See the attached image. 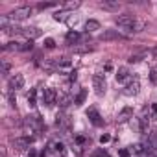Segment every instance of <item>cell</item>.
<instances>
[{
	"mask_svg": "<svg viewBox=\"0 0 157 157\" xmlns=\"http://www.w3.org/2000/svg\"><path fill=\"white\" fill-rule=\"evenodd\" d=\"M39 65H41V68L46 70V72H54V70L57 68V61H54V59H44V61H41Z\"/></svg>",
	"mask_w": 157,
	"mask_h": 157,
	"instance_id": "obj_12",
	"label": "cell"
},
{
	"mask_svg": "<svg viewBox=\"0 0 157 157\" xmlns=\"http://www.w3.org/2000/svg\"><path fill=\"white\" fill-rule=\"evenodd\" d=\"M30 157H37V153H35V151L32 150V151H30Z\"/></svg>",
	"mask_w": 157,
	"mask_h": 157,
	"instance_id": "obj_38",
	"label": "cell"
},
{
	"mask_svg": "<svg viewBox=\"0 0 157 157\" xmlns=\"http://www.w3.org/2000/svg\"><path fill=\"white\" fill-rule=\"evenodd\" d=\"M10 68H11V65H10L8 61H2V74H8Z\"/></svg>",
	"mask_w": 157,
	"mask_h": 157,
	"instance_id": "obj_29",
	"label": "cell"
},
{
	"mask_svg": "<svg viewBox=\"0 0 157 157\" xmlns=\"http://www.w3.org/2000/svg\"><path fill=\"white\" fill-rule=\"evenodd\" d=\"M133 151H135V153H144L142 144H135V146H133Z\"/></svg>",
	"mask_w": 157,
	"mask_h": 157,
	"instance_id": "obj_32",
	"label": "cell"
},
{
	"mask_svg": "<svg viewBox=\"0 0 157 157\" xmlns=\"http://www.w3.org/2000/svg\"><path fill=\"white\" fill-rule=\"evenodd\" d=\"M150 82H151L153 85H157V68H153V70L150 72Z\"/></svg>",
	"mask_w": 157,
	"mask_h": 157,
	"instance_id": "obj_27",
	"label": "cell"
},
{
	"mask_svg": "<svg viewBox=\"0 0 157 157\" xmlns=\"http://www.w3.org/2000/svg\"><path fill=\"white\" fill-rule=\"evenodd\" d=\"M144 56H146V54H135V56H131L128 61H129V63H139V61L144 59Z\"/></svg>",
	"mask_w": 157,
	"mask_h": 157,
	"instance_id": "obj_25",
	"label": "cell"
},
{
	"mask_svg": "<svg viewBox=\"0 0 157 157\" xmlns=\"http://www.w3.org/2000/svg\"><path fill=\"white\" fill-rule=\"evenodd\" d=\"M76 78H78V76H76V70L70 72V82H76Z\"/></svg>",
	"mask_w": 157,
	"mask_h": 157,
	"instance_id": "obj_35",
	"label": "cell"
},
{
	"mask_svg": "<svg viewBox=\"0 0 157 157\" xmlns=\"http://www.w3.org/2000/svg\"><path fill=\"white\" fill-rule=\"evenodd\" d=\"M22 33L28 37V41H32L35 37H41V30L39 28H22Z\"/></svg>",
	"mask_w": 157,
	"mask_h": 157,
	"instance_id": "obj_13",
	"label": "cell"
},
{
	"mask_svg": "<svg viewBox=\"0 0 157 157\" xmlns=\"http://www.w3.org/2000/svg\"><path fill=\"white\" fill-rule=\"evenodd\" d=\"M24 87V76L22 74H15L11 80H10V89L11 91H19Z\"/></svg>",
	"mask_w": 157,
	"mask_h": 157,
	"instance_id": "obj_7",
	"label": "cell"
},
{
	"mask_svg": "<svg viewBox=\"0 0 157 157\" xmlns=\"http://www.w3.org/2000/svg\"><path fill=\"white\" fill-rule=\"evenodd\" d=\"M67 15H68L67 11H56L54 13V19L56 21H67Z\"/></svg>",
	"mask_w": 157,
	"mask_h": 157,
	"instance_id": "obj_23",
	"label": "cell"
},
{
	"mask_svg": "<svg viewBox=\"0 0 157 157\" xmlns=\"http://www.w3.org/2000/svg\"><path fill=\"white\" fill-rule=\"evenodd\" d=\"M117 26H118L120 30H124V32H140V30L144 28V22H140V21H137L133 15L126 13V15L117 17Z\"/></svg>",
	"mask_w": 157,
	"mask_h": 157,
	"instance_id": "obj_1",
	"label": "cell"
},
{
	"mask_svg": "<svg viewBox=\"0 0 157 157\" xmlns=\"http://www.w3.org/2000/svg\"><path fill=\"white\" fill-rule=\"evenodd\" d=\"M87 117H89V120H91L94 126H98V128L104 126V118L100 117V113H98L96 109H89V111H87Z\"/></svg>",
	"mask_w": 157,
	"mask_h": 157,
	"instance_id": "obj_10",
	"label": "cell"
},
{
	"mask_svg": "<svg viewBox=\"0 0 157 157\" xmlns=\"http://www.w3.org/2000/svg\"><path fill=\"white\" fill-rule=\"evenodd\" d=\"M78 54H85V52H93V46H83V48H76Z\"/></svg>",
	"mask_w": 157,
	"mask_h": 157,
	"instance_id": "obj_30",
	"label": "cell"
},
{
	"mask_svg": "<svg viewBox=\"0 0 157 157\" xmlns=\"http://www.w3.org/2000/svg\"><path fill=\"white\" fill-rule=\"evenodd\" d=\"M65 39H67V44H76L78 41H80V33L78 32H68Z\"/></svg>",
	"mask_w": 157,
	"mask_h": 157,
	"instance_id": "obj_17",
	"label": "cell"
},
{
	"mask_svg": "<svg viewBox=\"0 0 157 157\" xmlns=\"http://www.w3.org/2000/svg\"><path fill=\"white\" fill-rule=\"evenodd\" d=\"M128 78H129V70L126 67H122V68L117 70V82H126Z\"/></svg>",
	"mask_w": 157,
	"mask_h": 157,
	"instance_id": "obj_15",
	"label": "cell"
},
{
	"mask_svg": "<svg viewBox=\"0 0 157 157\" xmlns=\"http://www.w3.org/2000/svg\"><path fill=\"white\" fill-rule=\"evenodd\" d=\"M109 140H111L109 135H102V137H100V142H102V144H105V142H109Z\"/></svg>",
	"mask_w": 157,
	"mask_h": 157,
	"instance_id": "obj_33",
	"label": "cell"
},
{
	"mask_svg": "<svg viewBox=\"0 0 157 157\" xmlns=\"http://www.w3.org/2000/svg\"><path fill=\"white\" fill-rule=\"evenodd\" d=\"M85 30L87 32H96V30H100V22L94 21V19H91V21L85 22Z\"/></svg>",
	"mask_w": 157,
	"mask_h": 157,
	"instance_id": "obj_18",
	"label": "cell"
},
{
	"mask_svg": "<svg viewBox=\"0 0 157 157\" xmlns=\"http://www.w3.org/2000/svg\"><path fill=\"white\" fill-rule=\"evenodd\" d=\"M57 102L61 107H67L70 104V98H68V94H57Z\"/></svg>",
	"mask_w": 157,
	"mask_h": 157,
	"instance_id": "obj_21",
	"label": "cell"
},
{
	"mask_svg": "<svg viewBox=\"0 0 157 157\" xmlns=\"http://www.w3.org/2000/svg\"><path fill=\"white\" fill-rule=\"evenodd\" d=\"M100 8H102L104 11L115 13V11L120 10V4H118V0H104V2H100Z\"/></svg>",
	"mask_w": 157,
	"mask_h": 157,
	"instance_id": "obj_6",
	"label": "cell"
},
{
	"mask_svg": "<svg viewBox=\"0 0 157 157\" xmlns=\"http://www.w3.org/2000/svg\"><path fill=\"white\" fill-rule=\"evenodd\" d=\"M28 102H30V105H35V89H32L28 93Z\"/></svg>",
	"mask_w": 157,
	"mask_h": 157,
	"instance_id": "obj_26",
	"label": "cell"
},
{
	"mask_svg": "<svg viewBox=\"0 0 157 157\" xmlns=\"http://www.w3.org/2000/svg\"><path fill=\"white\" fill-rule=\"evenodd\" d=\"M129 118H133V109L131 107H124L120 113H118V122H126V120H129Z\"/></svg>",
	"mask_w": 157,
	"mask_h": 157,
	"instance_id": "obj_14",
	"label": "cell"
},
{
	"mask_svg": "<svg viewBox=\"0 0 157 157\" xmlns=\"http://www.w3.org/2000/svg\"><path fill=\"white\" fill-rule=\"evenodd\" d=\"M85 98H87V91H85V89H82L80 93H78V96H76L74 104H76V105H82V104L85 102Z\"/></svg>",
	"mask_w": 157,
	"mask_h": 157,
	"instance_id": "obj_19",
	"label": "cell"
},
{
	"mask_svg": "<svg viewBox=\"0 0 157 157\" xmlns=\"http://www.w3.org/2000/svg\"><path fill=\"white\" fill-rule=\"evenodd\" d=\"M122 35L117 32V30H104L100 33V41H120Z\"/></svg>",
	"mask_w": 157,
	"mask_h": 157,
	"instance_id": "obj_5",
	"label": "cell"
},
{
	"mask_svg": "<svg viewBox=\"0 0 157 157\" xmlns=\"http://www.w3.org/2000/svg\"><path fill=\"white\" fill-rule=\"evenodd\" d=\"M151 111H153V115H155V118H157V104L151 105Z\"/></svg>",
	"mask_w": 157,
	"mask_h": 157,
	"instance_id": "obj_36",
	"label": "cell"
},
{
	"mask_svg": "<svg viewBox=\"0 0 157 157\" xmlns=\"http://www.w3.org/2000/svg\"><path fill=\"white\" fill-rule=\"evenodd\" d=\"M120 157H129V153L126 150H120Z\"/></svg>",
	"mask_w": 157,
	"mask_h": 157,
	"instance_id": "obj_37",
	"label": "cell"
},
{
	"mask_svg": "<svg viewBox=\"0 0 157 157\" xmlns=\"http://www.w3.org/2000/svg\"><path fill=\"white\" fill-rule=\"evenodd\" d=\"M30 15H32V8L24 6V8H17V10H13V11L10 13V19H11V21H24V19H28Z\"/></svg>",
	"mask_w": 157,
	"mask_h": 157,
	"instance_id": "obj_2",
	"label": "cell"
},
{
	"mask_svg": "<svg viewBox=\"0 0 157 157\" xmlns=\"http://www.w3.org/2000/svg\"><path fill=\"white\" fill-rule=\"evenodd\" d=\"M56 126H57L59 129H63L65 133H68V129H70L68 117H67V115H57V117H56Z\"/></svg>",
	"mask_w": 157,
	"mask_h": 157,
	"instance_id": "obj_9",
	"label": "cell"
},
{
	"mask_svg": "<svg viewBox=\"0 0 157 157\" xmlns=\"http://www.w3.org/2000/svg\"><path fill=\"white\" fill-rule=\"evenodd\" d=\"M139 89H140L139 82H137V80H133V82H129V83L124 87V91H122V93H124L126 96H135V94L139 93Z\"/></svg>",
	"mask_w": 157,
	"mask_h": 157,
	"instance_id": "obj_8",
	"label": "cell"
},
{
	"mask_svg": "<svg viewBox=\"0 0 157 157\" xmlns=\"http://www.w3.org/2000/svg\"><path fill=\"white\" fill-rule=\"evenodd\" d=\"M148 144H150V148H153V150L157 151V131L150 133V137H148Z\"/></svg>",
	"mask_w": 157,
	"mask_h": 157,
	"instance_id": "obj_20",
	"label": "cell"
},
{
	"mask_svg": "<svg viewBox=\"0 0 157 157\" xmlns=\"http://www.w3.org/2000/svg\"><path fill=\"white\" fill-rule=\"evenodd\" d=\"M30 140L32 139H28V137H19V139L13 140V146L17 150H26V148H30Z\"/></svg>",
	"mask_w": 157,
	"mask_h": 157,
	"instance_id": "obj_11",
	"label": "cell"
},
{
	"mask_svg": "<svg viewBox=\"0 0 157 157\" xmlns=\"http://www.w3.org/2000/svg\"><path fill=\"white\" fill-rule=\"evenodd\" d=\"M44 46H46V48H54V46H56V41H54V39H46V41H44Z\"/></svg>",
	"mask_w": 157,
	"mask_h": 157,
	"instance_id": "obj_31",
	"label": "cell"
},
{
	"mask_svg": "<svg viewBox=\"0 0 157 157\" xmlns=\"http://www.w3.org/2000/svg\"><path fill=\"white\" fill-rule=\"evenodd\" d=\"M146 129H148V117H146V109H144L142 117L139 118V131H140V133H144Z\"/></svg>",
	"mask_w": 157,
	"mask_h": 157,
	"instance_id": "obj_16",
	"label": "cell"
},
{
	"mask_svg": "<svg viewBox=\"0 0 157 157\" xmlns=\"http://www.w3.org/2000/svg\"><path fill=\"white\" fill-rule=\"evenodd\" d=\"M54 4L52 2H48V4H39V10H46V8H52Z\"/></svg>",
	"mask_w": 157,
	"mask_h": 157,
	"instance_id": "obj_34",
	"label": "cell"
},
{
	"mask_svg": "<svg viewBox=\"0 0 157 157\" xmlns=\"http://www.w3.org/2000/svg\"><path fill=\"white\" fill-rule=\"evenodd\" d=\"M43 104H46V105L57 104V93L54 89H44L43 91Z\"/></svg>",
	"mask_w": 157,
	"mask_h": 157,
	"instance_id": "obj_4",
	"label": "cell"
},
{
	"mask_svg": "<svg viewBox=\"0 0 157 157\" xmlns=\"http://www.w3.org/2000/svg\"><path fill=\"white\" fill-rule=\"evenodd\" d=\"M93 87H94L96 94H104V93H105L107 83H105V78H104L102 74H94V76H93Z\"/></svg>",
	"mask_w": 157,
	"mask_h": 157,
	"instance_id": "obj_3",
	"label": "cell"
},
{
	"mask_svg": "<svg viewBox=\"0 0 157 157\" xmlns=\"http://www.w3.org/2000/svg\"><path fill=\"white\" fill-rule=\"evenodd\" d=\"M32 48H33V43H32V41H24V43H21V52L32 50Z\"/></svg>",
	"mask_w": 157,
	"mask_h": 157,
	"instance_id": "obj_24",
	"label": "cell"
},
{
	"mask_svg": "<svg viewBox=\"0 0 157 157\" xmlns=\"http://www.w3.org/2000/svg\"><path fill=\"white\" fill-rule=\"evenodd\" d=\"M57 65H59V67H68V65H70V59H68V57H61V59L57 61Z\"/></svg>",
	"mask_w": 157,
	"mask_h": 157,
	"instance_id": "obj_28",
	"label": "cell"
},
{
	"mask_svg": "<svg viewBox=\"0 0 157 157\" xmlns=\"http://www.w3.org/2000/svg\"><path fill=\"white\" fill-rule=\"evenodd\" d=\"M80 6H82L80 0H70V2H67V4H65V8H67V10H78Z\"/></svg>",
	"mask_w": 157,
	"mask_h": 157,
	"instance_id": "obj_22",
	"label": "cell"
}]
</instances>
